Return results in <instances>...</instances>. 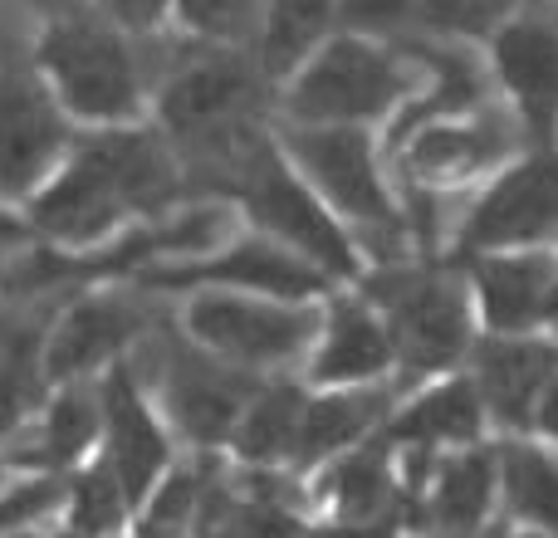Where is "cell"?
<instances>
[{
    "label": "cell",
    "mask_w": 558,
    "mask_h": 538,
    "mask_svg": "<svg viewBox=\"0 0 558 538\" xmlns=\"http://www.w3.org/2000/svg\"><path fill=\"white\" fill-rule=\"evenodd\" d=\"M426 69L392 39L333 29L284 78V118L299 127H392L416 98Z\"/></svg>",
    "instance_id": "cell-1"
},
{
    "label": "cell",
    "mask_w": 558,
    "mask_h": 538,
    "mask_svg": "<svg viewBox=\"0 0 558 538\" xmlns=\"http://www.w3.org/2000/svg\"><path fill=\"white\" fill-rule=\"evenodd\" d=\"M235 186H241L245 211L260 225V235L294 250L328 279L363 274V255H357L348 225L318 201V192L284 162L279 147H251L235 162Z\"/></svg>",
    "instance_id": "cell-2"
},
{
    "label": "cell",
    "mask_w": 558,
    "mask_h": 538,
    "mask_svg": "<svg viewBox=\"0 0 558 538\" xmlns=\"http://www.w3.org/2000/svg\"><path fill=\"white\" fill-rule=\"evenodd\" d=\"M284 162L318 192V201L357 231L392 235L402 231V206L387 182L377 133L367 127H284Z\"/></svg>",
    "instance_id": "cell-3"
},
{
    "label": "cell",
    "mask_w": 558,
    "mask_h": 538,
    "mask_svg": "<svg viewBox=\"0 0 558 538\" xmlns=\"http://www.w3.org/2000/svg\"><path fill=\"white\" fill-rule=\"evenodd\" d=\"M387 333H392L397 363L407 372H446L471 353L475 338V304L471 289L451 274H426V269H392V274L367 284Z\"/></svg>",
    "instance_id": "cell-4"
},
{
    "label": "cell",
    "mask_w": 558,
    "mask_h": 538,
    "mask_svg": "<svg viewBox=\"0 0 558 538\" xmlns=\"http://www.w3.org/2000/svg\"><path fill=\"white\" fill-rule=\"evenodd\" d=\"M186 338L202 353L221 357L241 372H255V367H279L308 353L318 338V314L308 304H289V298L206 289L186 308Z\"/></svg>",
    "instance_id": "cell-5"
},
{
    "label": "cell",
    "mask_w": 558,
    "mask_h": 538,
    "mask_svg": "<svg viewBox=\"0 0 558 538\" xmlns=\"http://www.w3.org/2000/svg\"><path fill=\"white\" fill-rule=\"evenodd\" d=\"M558 241V147H530L495 167L461 225L465 255L549 250Z\"/></svg>",
    "instance_id": "cell-6"
},
{
    "label": "cell",
    "mask_w": 558,
    "mask_h": 538,
    "mask_svg": "<svg viewBox=\"0 0 558 538\" xmlns=\"http://www.w3.org/2000/svg\"><path fill=\"white\" fill-rule=\"evenodd\" d=\"M505 108L475 103L456 113H402L392 123L397 167L416 192H446V186L490 176L510 162V127Z\"/></svg>",
    "instance_id": "cell-7"
},
{
    "label": "cell",
    "mask_w": 558,
    "mask_h": 538,
    "mask_svg": "<svg viewBox=\"0 0 558 538\" xmlns=\"http://www.w3.org/2000/svg\"><path fill=\"white\" fill-rule=\"evenodd\" d=\"M485 78L530 147H558V20L514 10L481 45Z\"/></svg>",
    "instance_id": "cell-8"
},
{
    "label": "cell",
    "mask_w": 558,
    "mask_h": 538,
    "mask_svg": "<svg viewBox=\"0 0 558 538\" xmlns=\"http://www.w3.org/2000/svg\"><path fill=\"white\" fill-rule=\"evenodd\" d=\"M260 69L241 59H202L182 69L162 98V123L182 143L216 147L221 157H245V127L260 103Z\"/></svg>",
    "instance_id": "cell-9"
},
{
    "label": "cell",
    "mask_w": 558,
    "mask_h": 538,
    "mask_svg": "<svg viewBox=\"0 0 558 538\" xmlns=\"http://www.w3.org/2000/svg\"><path fill=\"white\" fill-rule=\"evenodd\" d=\"M45 64L74 113L118 123L137 108V74L118 35L98 20H64L45 45Z\"/></svg>",
    "instance_id": "cell-10"
},
{
    "label": "cell",
    "mask_w": 558,
    "mask_h": 538,
    "mask_svg": "<svg viewBox=\"0 0 558 538\" xmlns=\"http://www.w3.org/2000/svg\"><path fill=\"white\" fill-rule=\"evenodd\" d=\"M162 402L172 426H182L186 441L196 445H216L235 431L245 402L255 396V382L241 367L221 363V357L202 353L196 343H172L162 357Z\"/></svg>",
    "instance_id": "cell-11"
},
{
    "label": "cell",
    "mask_w": 558,
    "mask_h": 538,
    "mask_svg": "<svg viewBox=\"0 0 558 538\" xmlns=\"http://www.w3.org/2000/svg\"><path fill=\"white\" fill-rule=\"evenodd\" d=\"M471 304L485 333L524 338L558 323V255L554 250H495L471 255Z\"/></svg>",
    "instance_id": "cell-12"
},
{
    "label": "cell",
    "mask_w": 558,
    "mask_h": 538,
    "mask_svg": "<svg viewBox=\"0 0 558 538\" xmlns=\"http://www.w3.org/2000/svg\"><path fill=\"white\" fill-rule=\"evenodd\" d=\"M157 284H211V289H241V294L289 298V304H314L328 289V274H318L314 265L299 260L294 250H284L270 235H255V241L221 245L216 255L167 269V274H157Z\"/></svg>",
    "instance_id": "cell-13"
},
{
    "label": "cell",
    "mask_w": 558,
    "mask_h": 538,
    "mask_svg": "<svg viewBox=\"0 0 558 538\" xmlns=\"http://www.w3.org/2000/svg\"><path fill=\"white\" fill-rule=\"evenodd\" d=\"M397 347L387 333L383 314L373 298L338 294L333 304L318 314V338H314V382L324 387H363L377 382L383 372H392Z\"/></svg>",
    "instance_id": "cell-14"
},
{
    "label": "cell",
    "mask_w": 558,
    "mask_h": 538,
    "mask_svg": "<svg viewBox=\"0 0 558 538\" xmlns=\"http://www.w3.org/2000/svg\"><path fill=\"white\" fill-rule=\"evenodd\" d=\"M98 406H104V436H108V455L104 465L118 475V485L128 490V500H147L153 485L162 480L167 470V431L153 416V406L143 402L133 372L128 367H113V377L98 392Z\"/></svg>",
    "instance_id": "cell-15"
},
{
    "label": "cell",
    "mask_w": 558,
    "mask_h": 538,
    "mask_svg": "<svg viewBox=\"0 0 558 538\" xmlns=\"http://www.w3.org/2000/svg\"><path fill=\"white\" fill-rule=\"evenodd\" d=\"M64 123L39 94V84L20 69L0 74V196H25L49 172Z\"/></svg>",
    "instance_id": "cell-16"
},
{
    "label": "cell",
    "mask_w": 558,
    "mask_h": 538,
    "mask_svg": "<svg viewBox=\"0 0 558 538\" xmlns=\"http://www.w3.org/2000/svg\"><path fill=\"white\" fill-rule=\"evenodd\" d=\"M558 372V347L544 338H500L490 333L475 353V392H481L485 412H495L505 426L534 421L544 387Z\"/></svg>",
    "instance_id": "cell-17"
},
{
    "label": "cell",
    "mask_w": 558,
    "mask_h": 538,
    "mask_svg": "<svg viewBox=\"0 0 558 538\" xmlns=\"http://www.w3.org/2000/svg\"><path fill=\"white\" fill-rule=\"evenodd\" d=\"M118 216H128L123 192L113 186V176H108L94 143H88L84 152L74 157V167L35 201V221L45 225L54 241H74V245H88V241H98V235H108L118 225Z\"/></svg>",
    "instance_id": "cell-18"
},
{
    "label": "cell",
    "mask_w": 558,
    "mask_h": 538,
    "mask_svg": "<svg viewBox=\"0 0 558 538\" xmlns=\"http://www.w3.org/2000/svg\"><path fill=\"white\" fill-rule=\"evenodd\" d=\"M133 333H137L133 304H123V298H84L45 338V377H54V382L84 377L88 367L108 363Z\"/></svg>",
    "instance_id": "cell-19"
},
{
    "label": "cell",
    "mask_w": 558,
    "mask_h": 538,
    "mask_svg": "<svg viewBox=\"0 0 558 538\" xmlns=\"http://www.w3.org/2000/svg\"><path fill=\"white\" fill-rule=\"evenodd\" d=\"M104 431V406L94 392L84 387H69L49 402V412L39 416V426H29V436H10V461H20L25 470H49L64 475L74 470L88 455L94 436Z\"/></svg>",
    "instance_id": "cell-20"
},
{
    "label": "cell",
    "mask_w": 558,
    "mask_h": 538,
    "mask_svg": "<svg viewBox=\"0 0 558 538\" xmlns=\"http://www.w3.org/2000/svg\"><path fill=\"white\" fill-rule=\"evenodd\" d=\"M333 29H338L333 0H260V15H255V69L270 84H284Z\"/></svg>",
    "instance_id": "cell-21"
},
{
    "label": "cell",
    "mask_w": 558,
    "mask_h": 538,
    "mask_svg": "<svg viewBox=\"0 0 558 538\" xmlns=\"http://www.w3.org/2000/svg\"><path fill=\"white\" fill-rule=\"evenodd\" d=\"M383 416V396L367 387H338V392L304 402L299 412V441H294V461L314 465L324 455H338Z\"/></svg>",
    "instance_id": "cell-22"
},
{
    "label": "cell",
    "mask_w": 558,
    "mask_h": 538,
    "mask_svg": "<svg viewBox=\"0 0 558 538\" xmlns=\"http://www.w3.org/2000/svg\"><path fill=\"white\" fill-rule=\"evenodd\" d=\"M481 416H485V402L475 392V382L451 377V382H436L432 392L407 406L402 421H397V436L407 445H426L432 451L441 441H471L481 431Z\"/></svg>",
    "instance_id": "cell-23"
},
{
    "label": "cell",
    "mask_w": 558,
    "mask_h": 538,
    "mask_svg": "<svg viewBox=\"0 0 558 538\" xmlns=\"http://www.w3.org/2000/svg\"><path fill=\"white\" fill-rule=\"evenodd\" d=\"M299 412H304V396L294 387L275 382L265 392H255L245 402L241 421H235V451L245 461L265 465V461H279V455H294V441H299Z\"/></svg>",
    "instance_id": "cell-24"
},
{
    "label": "cell",
    "mask_w": 558,
    "mask_h": 538,
    "mask_svg": "<svg viewBox=\"0 0 558 538\" xmlns=\"http://www.w3.org/2000/svg\"><path fill=\"white\" fill-rule=\"evenodd\" d=\"M490 490H495V465L485 451L446 461L441 475H436V494H432L436 524L451 534L475 529V524L485 519V510H490Z\"/></svg>",
    "instance_id": "cell-25"
},
{
    "label": "cell",
    "mask_w": 558,
    "mask_h": 538,
    "mask_svg": "<svg viewBox=\"0 0 558 538\" xmlns=\"http://www.w3.org/2000/svg\"><path fill=\"white\" fill-rule=\"evenodd\" d=\"M196 538H299L294 519L270 500H235L226 490H206L196 510Z\"/></svg>",
    "instance_id": "cell-26"
},
{
    "label": "cell",
    "mask_w": 558,
    "mask_h": 538,
    "mask_svg": "<svg viewBox=\"0 0 558 538\" xmlns=\"http://www.w3.org/2000/svg\"><path fill=\"white\" fill-rule=\"evenodd\" d=\"M505 494H510L520 519L558 538V465L549 455L534 451V445L505 451Z\"/></svg>",
    "instance_id": "cell-27"
},
{
    "label": "cell",
    "mask_w": 558,
    "mask_h": 538,
    "mask_svg": "<svg viewBox=\"0 0 558 538\" xmlns=\"http://www.w3.org/2000/svg\"><path fill=\"white\" fill-rule=\"evenodd\" d=\"M514 10L520 0H416V29L436 35L441 45L481 49Z\"/></svg>",
    "instance_id": "cell-28"
},
{
    "label": "cell",
    "mask_w": 558,
    "mask_h": 538,
    "mask_svg": "<svg viewBox=\"0 0 558 538\" xmlns=\"http://www.w3.org/2000/svg\"><path fill=\"white\" fill-rule=\"evenodd\" d=\"M69 504V534L84 538H118V529L128 524V490L118 485V475L108 465H88L64 494Z\"/></svg>",
    "instance_id": "cell-29"
},
{
    "label": "cell",
    "mask_w": 558,
    "mask_h": 538,
    "mask_svg": "<svg viewBox=\"0 0 558 538\" xmlns=\"http://www.w3.org/2000/svg\"><path fill=\"white\" fill-rule=\"evenodd\" d=\"M333 500L343 510L348 524H367L392 504V470H387V451L373 445V451L348 455L333 470Z\"/></svg>",
    "instance_id": "cell-30"
},
{
    "label": "cell",
    "mask_w": 558,
    "mask_h": 538,
    "mask_svg": "<svg viewBox=\"0 0 558 538\" xmlns=\"http://www.w3.org/2000/svg\"><path fill=\"white\" fill-rule=\"evenodd\" d=\"M64 494H69L64 475L49 470H35L15 485H0V538L35 534V524H45L64 504Z\"/></svg>",
    "instance_id": "cell-31"
},
{
    "label": "cell",
    "mask_w": 558,
    "mask_h": 538,
    "mask_svg": "<svg viewBox=\"0 0 558 538\" xmlns=\"http://www.w3.org/2000/svg\"><path fill=\"white\" fill-rule=\"evenodd\" d=\"M202 494H206V485H202V475H192V470H177L172 480H162L153 494V510H147L143 538H182L196 524Z\"/></svg>",
    "instance_id": "cell-32"
},
{
    "label": "cell",
    "mask_w": 558,
    "mask_h": 538,
    "mask_svg": "<svg viewBox=\"0 0 558 538\" xmlns=\"http://www.w3.org/2000/svg\"><path fill=\"white\" fill-rule=\"evenodd\" d=\"M333 10L338 29L392 39V45H402L407 29H416V0H333Z\"/></svg>",
    "instance_id": "cell-33"
},
{
    "label": "cell",
    "mask_w": 558,
    "mask_h": 538,
    "mask_svg": "<svg viewBox=\"0 0 558 538\" xmlns=\"http://www.w3.org/2000/svg\"><path fill=\"white\" fill-rule=\"evenodd\" d=\"M177 5L186 25L202 29L206 39L255 35V15H260V0H177Z\"/></svg>",
    "instance_id": "cell-34"
},
{
    "label": "cell",
    "mask_w": 558,
    "mask_h": 538,
    "mask_svg": "<svg viewBox=\"0 0 558 538\" xmlns=\"http://www.w3.org/2000/svg\"><path fill=\"white\" fill-rule=\"evenodd\" d=\"M39 372H10V367H0V441H10V436L20 431V421H25V412L35 406L39 396Z\"/></svg>",
    "instance_id": "cell-35"
},
{
    "label": "cell",
    "mask_w": 558,
    "mask_h": 538,
    "mask_svg": "<svg viewBox=\"0 0 558 538\" xmlns=\"http://www.w3.org/2000/svg\"><path fill=\"white\" fill-rule=\"evenodd\" d=\"M172 5L177 0H108V10H113L123 25H157Z\"/></svg>",
    "instance_id": "cell-36"
},
{
    "label": "cell",
    "mask_w": 558,
    "mask_h": 538,
    "mask_svg": "<svg viewBox=\"0 0 558 538\" xmlns=\"http://www.w3.org/2000/svg\"><path fill=\"white\" fill-rule=\"evenodd\" d=\"M534 421L544 426V431L558 441V372L549 377V387H544V396H539V406H534Z\"/></svg>",
    "instance_id": "cell-37"
},
{
    "label": "cell",
    "mask_w": 558,
    "mask_h": 538,
    "mask_svg": "<svg viewBox=\"0 0 558 538\" xmlns=\"http://www.w3.org/2000/svg\"><path fill=\"white\" fill-rule=\"evenodd\" d=\"M324 538H383V534H367V529H343V534H324Z\"/></svg>",
    "instance_id": "cell-38"
},
{
    "label": "cell",
    "mask_w": 558,
    "mask_h": 538,
    "mask_svg": "<svg viewBox=\"0 0 558 538\" xmlns=\"http://www.w3.org/2000/svg\"><path fill=\"white\" fill-rule=\"evenodd\" d=\"M59 538H84V534H69V529H64V534H59Z\"/></svg>",
    "instance_id": "cell-39"
},
{
    "label": "cell",
    "mask_w": 558,
    "mask_h": 538,
    "mask_svg": "<svg viewBox=\"0 0 558 538\" xmlns=\"http://www.w3.org/2000/svg\"><path fill=\"white\" fill-rule=\"evenodd\" d=\"M0 485H5V465H0Z\"/></svg>",
    "instance_id": "cell-40"
},
{
    "label": "cell",
    "mask_w": 558,
    "mask_h": 538,
    "mask_svg": "<svg viewBox=\"0 0 558 538\" xmlns=\"http://www.w3.org/2000/svg\"><path fill=\"white\" fill-rule=\"evenodd\" d=\"M0 279H5V265H0Z\"/></svg>",
    "instance_id": "cell-41"
},
{
    "label": "cell",
    "mask_w": 558,
    "mask_h": 538,
    "mask_svg": "<svg viewBox=\"0 0 558 538\" xmlns=\"http://www.w3.org/2000/svg\"><path fill=\"white\" fill-rule=\"evenodd\" d=\"M485 538H500V534H485Z\"/></svg>",
    "instance_id": "cell-42"
},
{
    "label": "cell",
    "mask_w": 558,
    "mask_h": 538,
    "mask_svg": "<svg viewBox=\"0 0 558 538\" xmlns=\"http://www.w3.org/2000/svg\"><path fill=\"white\" fill-rule=\"evenodd\" d=\"M20 538H35V534H20Z\"/></svg>",
    "instance_id": "cell-43"
}]
</instances>
